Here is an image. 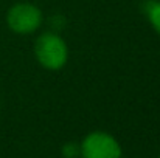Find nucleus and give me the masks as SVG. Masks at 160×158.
<instances>
[{"label":"nucleus","instance_id":"obj_4","mask_svg":"<svg viewBox=\"0 0 160 158\" xmlns=\"http://www.w3.org/2000/svg\"><path fill=\"white\" fill-rule=\"evenodd\" d=\"M145 9L152 28L160 34V0H149Z\"/></svg>","mask_w":160,"mask_h":158},{"label":"nucleus","instance_id":"obj_5","mask_svg":"<svg viewBox=\"0 0 160 158\" xmlns=\"http://www.w3.org/2000/svg\"><path fill=\"white\" fill-rule=\"evenodd\" d=\"M62 155H64V158H78L81 155V144L67 143L62 147Z\"/></svg>","mask_w":160,"mask_h":158},{"label":"nucleus","instance_id":"obj_1","mask_svg":"<svg viewBox=\"0 0 160 158\" xmlns=\"http://www.w3.org/2000/svg\"><path fill=\"white\" fill-rule=\"evenodd\" d=\"M34 53L42 67L47 70H61L68 59V48L64 39L56 33H44L38 37Z\"/></svg>","mask_w":160,"mask_h":158},{"label":"nucleus","instance_id":"obj_3","mask_svg":"<svg viewBox=\"0 0 160 158\" xmlns=\"http://www.w3.org/2000/svg\"><path fill=\"white\" fill-rule=\"evenodd\" d=\"M82 158H120L121 147L118 141L106 132L89 133L81 144Z\"/></svg>","mask_w":160,"mask_h":158},{"label":"nucleus","instance_id":"obj_2","mask_svg":"<svg viewBox=\"0 0 160 158\" xmlns=\"http://www.w3.org/2000/svg\"><path fill=\"white\" fill-rule=\"evenodd\" d=\"M8 26L17 34H30L36 31L42 23V12L36 5L31 3H17L14 5L6 16Z\"/></svg>","mask_w":160,"mask_h":158},{"label":"nucleus","instance_id":"obj_6","mask_svg":"<svg viewBox=\"0 0 160 158\" xmlns=\"http://www.w3.org/2000/svg\"><path fill=\"white\" fill-rule=\"evenodd\" d=\"M159 158H160V157H159Z\"/></svg>","mask_w":160,"mask_h":158}]
</instances>
